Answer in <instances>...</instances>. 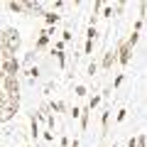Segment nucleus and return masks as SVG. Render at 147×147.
I'll list each match as a JSON object with an SVG mask.
<instances>
[{
  "instance_id": "obj_1",
  "label": "nucleus",
  "mask_w": 147,
  "mask_h": 147,
  "mask_svg": "<svg viewBox=\"0 0 147 147\" xmlns=\"http://www.w3.org/2000/svg\"><path fill=\"white\" fill-rule=\"evenodd\" d=\"M22 47V34L17 27H5V47H3V52H0V57L7 59V57H15L17 52H20Z\"/></svg>"
},
{
  "instance_id": "obj_2",
  "label": "nucleus",
  "mask_w": 147,
  "mask_h": 147,
  "mask_svg": "<svg viewBox=\"0 0 147 147\" xmlns=\"http://www.w3.org/2000/svg\"><path fill=\"white\" fill-rule=\"evenodd\" d=\"M0 91H3L5 96H10V98H20V91H22V79H20V76H5V81H3Z\"/></svg>"
},
{
  "instance_id": "obj_3",
  "label": "nucleus",
  "mask_w": 147,
  "mask_h": 147,
  "mask_svg": "<svg viewBox=\"0 0 147 147\" xmlns=\"http://www.w3.org/2000/svg\"><path fill=\"white\" fill-rule=\"evenodd\" d=\"M0 69H3V74H5V76H20V71H22L20 59H17V57L3 59V61H0Z\"/></svg>"
},
{
  "instance_id": "obj_4",
  "label": "nucleus",
  "mask_w": 147,
  "mask_h": 147,
  "mask_svg": "<svg viewBox=\"0 0 147 147\" xmlns=\"http://www.w3.org/2000/svg\"><path fill=\"white\" fill-rule=\"evenodd\" d=\"M22 15L42 17L44 15V3H39V0H25V3H22Z\"/></svg>"
},
{
  "instance_id": "obj_5",
  "label": "nucleus",
  "mask_w": 147,
  "mask_h": 147,
  "mask_svg": "<svg viewBox=\"0 0 147 147\" xmlns=\"http://www.w3.org/2000/svg\"><path fill=\"white\" fill-rule=\"evenodd\" d=\"M115 57H118V64H120V66H127V64L132 61V49L125 44V39L115 47Z\"/></svg>"
},
{
  "instance_id": "obj_6",
  "label": "nucleus",
  "mask_w": 147,
  "mask_h": 147,
  "mask_svg": "<svg viewBox=\"0 0 147 147\" xmlns=\"http://www.w3.org/2000/svg\"><path fill=\"white\" fill-rule=\"evenodd\" d=\"M113 64H118V57H115V49H108V52L103 54V59H100V66H103L105 71H110V69H113Z\"/></svg>"
},
{
  "instance_id": "obj_7",
  "label": "nucleus",
  "mask_w": 147,
  "mask_h": 147,
  "mask_svg": "<svg viewBox=\"0 0 147 147\" xmlns=\"http://www.w3.org/2000/svg\"><path fill=\"white\" fill-rule=\"evenodd\" d=\"M15 115H17V110L7 108V105H0V123H3V125L12 123V120H15Z\"/></svg>"
},
{
  "instance_id": "obj_8",
  "label": "nucleus",
  "mask_w": 147,
  "mask_h": 147,
  "mask_svg": "<svg viewBox=\"0 0 147 147\" xmlns=\"http://www.w3.org/2000/svg\"><path fill=\"white\" fill-rule=\"evenodd\" d=\"M47 44H49V34H47V30H42L39 37H37V42H34V52H42Z\"/></svg>"
},
{
  "instance_id": "obj_9",
  "label": "nucleus",
  "mask_w": 147,
  "mask_h": 147,
  "mask_svg": "<svg viewBox=\"0 0 147 147\" xmlns=\"http://www.w3.org/2000/svg\"><path fill=\"white\" fill-rule=\"evenodd\" d=\"M44 22H47V27H52V25H57L59 20H61V15L59 12H54V10H44Z\"/></svg>"
},
{
  "instance_id": "obj_10",
  "label": "nucleus",
  "mask_w": 147,
  "mask_h": 147,
  "mask_svg": "<svg viewBox=\"0 0 147 147\" xmlns=\"http://www.w3.org/2000/svg\"><path fill=\"white\" fill-rule=\"evenodd\" d=\"M34 61H37V52H34V49H30V52H27L25 57H22V61H20V66H25V69H30V66H32V64H34Z\"/></svg>"
},
{
  "instance_id": "obj_11",
  "label": "nucleus",
  "mask_w": 147,
  "mask_h": 147,
  "mask_svg": "<svg viewBox=\"0 0 147 147\" xmlns=\"http://www.w3.org/2000/svg\"><path fill=\"white\" fill-rule=\"evenodd\" d=\"M81 130H88V123H91V110L88 108H81Z\"/></svg>"
},
{
  "instance_id": "obj_12",
  "label": "nucleus",
  "mask_w": 147,
  "mask_h": 147,
  "mask_svg": "<svg viewBox=\"0 0 147 147\" xmlns=\"http://www.w3.org/2000/svg\"><path fill=\"white\" fill-rule=\"evenodd\" d=\"M3 105H7V108H12V110L20 113V98H10V96H5V98H3Z\"/></svg>"
},
{
  "instance_id": "obj_13",
  "label": "nucleus",
  "mask_w": 147,
  "mask_h": 147,
  "mask_svg": "<svg viewBox=\"0 0 147 147\" xmlns=\"http://www.w3.org/2000/svg\"><path fill=\"white\" fill-rule=\"evenodd\" d=\"M25 76H27V81H32V84H34V79L39 76V66H30V69H25Z\"/></svg>"
},
{
  "instance_id": "obj_14",
  "label": "nucleus",
  "mask_w": 147,
  "mask_h": 147,
  "mask_svg": "<svg viewBox=\"0 0 147 147\" xmlns=\"http://www.w3.org/2000/svg\"><path fill=\"white\" fill-rule=\"evenodd\" d=\"M145 145H147L145 132H140V135H135V137H132V147H145Z\"/></svg>"
},
{
  "instance_id": "obj_15",
  "label": "nucleus",
  "mask_w": 147,
  "mask_h": 147,
  "mask_svg": "<svg viewBox=\"0 0 147 147\" xmlns=\"http://www.w3.org/2000/svg\"><path fill=\"white\" fill-rule=\"evenodd\" d=\"M47 108L52 110V113H64V103H61V100H52Z\"/></svg>"
},
{
  "instance_id": "obj_16",
  "label": "nucleus",
  "mask_w": 147,
  "mask_h": 147,
  "mask_svg": "<svg viewBox=\"0 0 147 147\" xmlns=\"http://www.w3.org/2000/svg\"><path fill=\"white\" fill-rule=\"evenodd\" d=\"M108 120H110V108L103 110V115H100V125H103V132H108Z\"/></svg>"
},
{
  "instance_id": "obj_17",
  "label": "nucleus",
  "mask_w": 147,
  "mask_h": 147,
  "mask_svg": "<svg viewBox=\"0 0 147 147\" xmlns=\"http://www.w3.org/2000/svg\"><path fill=\"white\" fill-rule=\"evenodd\" d=\"M137 42H140V34H137V32H132V34L125 39V44H127L130 49H135V44H137Z\"/></svg>"
},
{
  "instance_id": "obj_18",
  "label": "nucleus",
  "mask_w": 147,
  "mask_h": 147,
  "mask_svg": "<svg viewBox=\"0 0 147 147\" xmlns=\"http://www.w3.org/2000/svg\"><path fill=\"white\" fill-rule=\"evenodd\" d=\"M125 5H127L125 0H118V3H113V5H110V7H113V12H115V15H120V12L125 10Z\"/></svg>"
},
{
  "instance_id": "obj_19",
  "label": "nucleus",
  "mask_w": 147,
  "mask_h": 147,
  "mask_svg": "<svg viewBox=\"0 0 147 147\" xmlns=\"http://www.w3.org/2000/svg\"><path fill=\"white\" fill-rule=\"evenodd\" d=\"M7 10L15 12V15H20L22 12V3H15V0H12V3H7Z\"/></svg>"
},
{
  "instance_id": "obj_20",
  "label": "nucleus",
  "mask_w": 147,
  "mask_h": 147,
  "mask_svg": "<svg viewBox=\"0 0 147 147\" xmlns=\"http://www.w3.org/2000/svg\"><path fill=\"white\" fill-rule=\"evenodd\" d=\"M74 93H76V96H79V98H86V96H88V88H86V86H76V88H74Z\"/></svg>"
},
{
  "instance_id": "obj_21",
  "label": "nucleus",
  "mask_w": 147,
  "mask_h": 147,
  "mask_svg": "<svg viewBox=\"0 0 147 147\" xmlns=\"http://www.w3.org/2000/svg\"><path fill=\"white\" fill-rule=\"evenodd\" d=\"M52 54L57 57V61H59V66H61V69L66 66V54H64V52H52Z\"/></svg>"
},
{
  "instance_id": "obj_22",
  "label": "nucleus",
  "mask_w": 147,
  "mask_h": 147,
  "mask_svg": "<svg viewBox=\"0 0 147 147\" xmlns=\"http://www.w3.org/2000/svg\"><path fill=\"white\" fill-rule=\"evenodd\" d=\"M100 100H103V98H100V96H91V98H88V105H86V108H88V110H93L96 105L100 103Z\"/></svg>"
},
{
  "instance_id": "obj_23",
  "label": "nucleus",
  "mask_w": 147,
  "mask_h": 147,
  "mask_svg": "<svg viewBox=\"0 0 147 147\" xmlns=\"http://www.w3.org/2000/svg\"><path fill=\"white\" fill-rule=\"evenodd\" d=\"M30 135L34 137V140H37V135H39V127H37V120H34V118L30 120Z\"/></svg>"
},
{
  "instance_id": "obj_24",
  "label": "nucleus",
  "mask_w": 147,
  "mask_h": 147,
  "mask_svg": "<svg viewBox=\"0 0 147 147\" xmlns=\"http://www.w3.org/2000/svg\"><path fill=\"white\" fill-rule=\"evenodd\" d=\"M84 54H93V39H86V44H84Z\"/></svg>"
},
{
  "instance_id": "obj_25",
  "label": "nucleus",
  "mask_w": 147,
  "mask_h": 147,
  "mask_svg": "<svg viewBox=\"0 0 147 147\" xmlns=\"http://www.w3.org/2000/svg\"><path fill=\"white\" fill-rule=\"evenodd\" d=\"M125 81V74H118L115 76V81H113V88H120V84Z\"/></svg>"
},
{
  "instance_id": "obj_26",
  "label": "nucleus",
  "mask_w": 147,
  "mask_h": 147,
  "mask_svg": "<svg viewBox=\"0 0 147 147\" xmlns=\"http://www.w3.org/2000/svg\"><path fill=\"white\" fill-rule=\"evenodd\" d=\"M142 27H145V20H142V17H137V20H135V32H137V34L142 32Z\"/></svg>"
},
{
  "instance_id": "obj_27",
  "label": "nucleus",
  "mask_w": 147,
  "mask_h": 147,
  "mask_svg": "<svg viewBox=\"0 0 147 147\" xmlns=\"http://www.w3.org/2000/svg\"><path fill=\"white\" fill-rule=\"evenodd\" d=\"M69 115H71V118H74V120H76V118H79V115H81V108H76V105H74V108H71V110H69Z\"/></svg>"
},
{
  "instance_id": "obj_28",
  "label": "nucleus",
  "mask_w": 147,
  "mask_h": 147,
  "mask_svg": "<svg viewBox=\"0 0 147 147\" xmlns=\"http://www.w3.org/2000/svg\"><path fill=\"white\" fill-rule=\"evenodd\" d=\"M61 42H64V44L71 42V32H69V30H64V32H61Z\"/></svg>"
},
{
  "instance_id": "obj_29",
  "label": "nucleus",
  "mask_w": 147,
  "mask_h": 147,
  "mask_svg": "<svg viewBox=\"0 0 147 147\" xmlns=\"http://www.w3.org/2000/svg\"><path fill=\"white\" fill-rule=\"evenodd\" d=\"M125 118H127V110H125V108H123V110H118V118H115V120H118V123H123Z\"/></svg>"
},
{
  "instance_id": "obj_30",
  "label": "nucleus",
  "mask_w": 147,
  "mask_h": 147,
  "mask_svg": "<svg viewBox=\"0 0 147 147\" xmlns=\"http://www.w3.org/2000/svg\"><path fill=\"white\" fill-rule=\"evenodd\" d=\"M96 34H98V32H96V27H88V32H86V39H96Z\"/></svg>"
},
{
  "instance_id": "obj_31",
  "label": "nucleus",
  "mask_w": 147,
  "mask_h": 147,
  "mask_svg": "<svg viewBox=\"0 0 147 147\" xmlns=\"http://www.w3.org/2000/svg\"><path fill=\"white\" fill-rule=\"evenodd\" d=\"M96 71H98V64H96V61H91V64H88V76H93Z\"/></svg>"
},
{
  "instance_id": "obj_32",
  "label": "nucleus",
  "mask_w": 147,
  "mask_h": 147,
  "mask_svg": "<svg viewBox=\"0 0 147 147\" xmlns=\"http://www.w3.org/2000/svg\"><path fill=\"white\" fill-rule=\"evenodd\" d=\"M54 88H57V84H52V81H49V84H47V86H44V93H47V96H49V93H52V91H54Z\"/></svg>"
},
{
  "instance_id": "obj_33",
  "label": "nucleus",
  "mask_w": 147,
  "mask_h": 147,
  "mask_svg": "<svg viewBox=\"0 0 147 147\" xmlns=\"http://www.w3.org/2000/svg\"><path fill=\"white\" fill-rule=\"evenodd\" d=\"M3 47H5V30H0V52H3Z\"/></svg>"
},
{
  "instance_id": "obj_34",
  "label": "nucleus",
  "mask_w": 147,
  "mask_h": 147,
  "mask_svg": "<svg viewBox=\"0 0 147 147\" xmlns=\"http://www.w3.org/2000/svg\"><path fill=\"white\" fill-rule=\"evenodd\" d=\"M54 52H64V42H57V44H54Z\"/></svg>"
},
{
  "instance_id": "obj_35",
  "label": "nucleus",
  "mask_w": 147,
  "mask_h": 147,
  "mask_svg": "<svg viewBox=\"0 0 147 147\" xmlns=\"http://www.w3.org/2000/svg\"><path fill=\"white\" fill-rule=\"evenodd\" d=\"M69 145H71V142H69V137H66V135H61V147H69Z\"/></svg>"
},
{
  "instance_id": "obj_36",
  "label": "nucleus",
  "mask_w": 147,
  "mask_h": 147,
  "mask_svg": "<svg viewBox=\"0 0 147 147\" xmlns=\"http://www.w3.org/2000/svg\"><path fill=\"white\" fill-rule=\"evenodd\" d=\"M3 81H5V74H3V69H0V86H3Z\"/></svg>"
},
{
  "instance_id": "obj_37",
  "label": "nucleus",
  "mask_w": 147,
  "mask_h": 147,
  "mask_svg": "<svg viewBox=\"0 0 147 147\" xmlns=\"http://www.w3.org/2000/svg\"><path fill=\"white\" fill-rule=\"evenodd\" d=\"M3 98H5V93H3V91H0V105H3Z\"/></svg>"
},
{
  "instance_id": "obj_38",
  "label": "nucleus",
  "mask_w": 147,
  "mask_h": 147,
  "mask_svg": "<svg viewBox=\"0 0 147 147\" xmlns=\"http://www.w3.org/2000/svg\"><path fill=\"white\" fill-rule=\"evenodd\" d=\"M110 147H118V142H113V145H110Z\"/></svg>"
},
{
  "instance_id": "obj_39",
  "label": "nucleus",
  "mask_w": 147,
  "mask_h": 147,
  "mask_svg": "<svg viewBox=\"0 0 147 147\" xmlns=\"http://www.w3.org/2000/svg\"><path fill=\"white\" fill-rule=\"evenodd\" d=\"M22 147H32V145H22Z\"/></svg>"
},
{
  "instance_id": "obj_40",
  "label": "nucleus",
  "mask_w": 147,
  "mask_h": 147,
  "mask_svg": "<svg viewBox=\"0 0 147 147\" xmlns=\"http://www.w3.org/2000/svg\"><path fill=\"white\" fill-rule=\"evenodd\" d=\"M0 147H7V145H0Z\"/></svg>"
}]
</instances>
